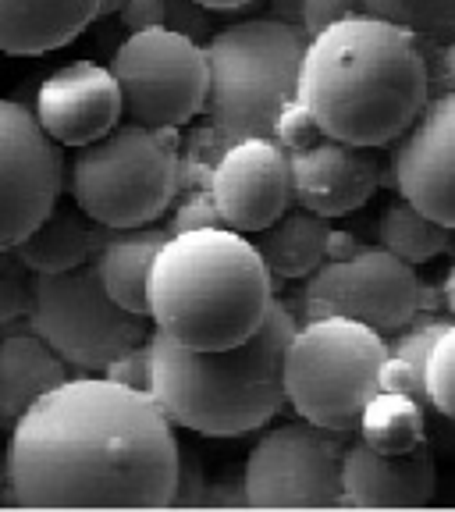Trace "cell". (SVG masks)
Segmentation results:
<instances>
[{
	"instance_id": "34",
	"label": "cell",
	"mask_w": 455,
	"mask_h": 512,
	"mask_svg": "<svg viewBox=\"0 0 455 512\" xmlns=\"http://www.w3.org/2000/svg\"><path fill=\"white\" fill-rule=\"evenodd\" d=\"M207 18L210 11L203 4H196V0H164V25L196 43L207 36Z\"/></svg>"
},
{
	"instance_id": "20",
	"label": "cell",
	"mask_w": 455,
	"mask_h": 512,
	"mask_svg": "<svg viewBox=\"0 0 455 512\" xmlns=\"http://www.w3.org/2000/svg\"><path fill=\"white\" fill-rule=\"evenodd\" d=\"M111 228L82 214L79 207H64L61 200L54 203L47 217H43L11 253L29 267L32 274H61L96 260L104 239Z\"/></svg>"
},
{
	"instance_id": "13",
	"label": "cell",
	"mask_w": 455,
	"mask_h": 512,
	"mask_svg": "<svg viewBox=\"0 0 455 512\" xmlns=\"http://www.w3.org/2000/svg\"><path fill=\"white\" fill-rule=\"evenodd\" d=\"M392 182L402 200L455 232V93L431 96L395 139Z\"/></svg>"
},
{
	"instance_id": "35",
	"label": "cell",
	"mask_w": 455,
	"mask_h": 512,
	"mask_svg": "<svg viewBox=\"0 0 455 512\" xmlns=\"http://www.w3.org/2000/svg\"><path fill=\"white\" fill-rule=\"evenodd\" d=\"M352 0H306L303 4V32L306 40L317 36L320 29H328V25L342 22V18L352 15Z\"/></svg>"
},
{
	"instance_id": "44",
	"label": "cell",
	"mask_w": 455,
	"mask_h": 512,
	"mask_svg": "<svg viewBox=\"0 0 455 512\" xmlns=\"http://www.w3.org/2000/svg\"><path fill=\"white\" fill-rule=\"evenodd\" d=\"M8 260H11V249H0V267L8 264Z\"/></svg>"
},
{
	"instance_id": "4",
	"label": "cell",
	"mask_w": 455,
	"mask_h": 512,
	"mask_svg": "<svg viewBox=\"0 0 455 512\" xmlns=\"http://www.w3.org/2000/svg\"><path fill=\"white\" fill-rule=\"evenodd\" d=\"M274 303V278L232 228L168 235L153 256L146 313L153 328L189 349H224L253 335Z\"/></svg>"
},
{
	"instance_id": "24",
	"label": "cell",
	"mask_w": 455,
	"mask_h": 512,
	"mask_svg": "<svg viewBox=\"0 0 455 512\" xmlns=\"http://www.w3.org/2000/svg\"><path fill=\"white\" fill-rule=\"evenodd\" d=\"M377 239L388 253H395L406 264L420 267L431 264L434 256H441L452 242V228L438 224L427 217L424 210H416L409 200H395L384 207L381 221H377Z\"/></svg>"
},
{
	"instance_id": "26",
	"label": "cell",
	"mask_w": 455,
	"mask_h": 512,
	"mask_svg": "<svg viewBox=\"0 0 455 512\" xmlns=\"http://www.w3.org/2000/svg\"><path fill=\"white\" fill-rule=\"evenodd\" d=\"M352 8L409 32L424 54L455 36V0H352Z\"/></svg>"
},
{
	"instance_id": "14",
	"label": "cell",
	"mask_w": 455,
	"mask_h": 512,
	"mask_svg": "<svg viewBox=\"0 0 455 512\" xmlns=\"http://www.w3.org/2000/svg\"><path fill=\"white\" fill-rule=\"evenodd\" d=\"M210 196L224 228L253 235L292 203L288 153L274 139H235L210 175Z\"/></svg>"
},
{
	"instance_id": "17",
	"label": "cell",
	"mask_w": 455,
	"mask_h": 512,
	"mask_svg": "<svg viewBox=\"0 0 455 512\" xmlns=\"http://www.w3.org/2000/svg\"><path fill=\"white\" fill-rule=\"evenodd\" d=\"M438 488V463L431 445L413 452H377L363 438L349 441L342 456L345 509H424Z\"/></svg>"
},
{
	"instance_id": "1",
	"label": "cell",
	"mask_w": 455,
	"mask_h": 512,
	"mask_svg": "<svg viewBox=\"0 0 455 512\" xmlns=\"http://www.w3.org/2000/svg\"><path fill=\"white\" fill-rule=\"evenodd\" d=\"M178 438L150 392L68 377L8 431L4 484L18 509H168Z\"/></svg>"
},
{
	"instance_id": "28",
	"label": "cell",
	"mask_w": 455,
	"mask_h": 512,
	"mask_svg": "<svg viewBox=\"0 0 455 512\" xmlns=\"http://www.w3.org/2000/svg\"><path fill=\"white\" fill-rule=\"evenodd\" d=\"M427 406L455 424V324H445L427 356Z\"/></svg>"
},
{
	"instance_id": "40",
	"label": "cell",
	"mask_w": 455,
	"mask_h": 512,
	"mask_svg": "<svg viewBox=\"0 0 455 512\" xmlns=\"http://www.w3.org/2000/svg\"><path fill=\"white\" fill-rule=\"evenodd\" d=\"M356 249H360V239H356V235L331 228L328 242H324V260H349V256L356 253Z\"/></svg>"
},
{
	"instance_id": "12",
	"label": "cell",
	"mask_w": 455,
	"mask_h": 512,
	"mask_svg": "<svg viewBox=\"0 0 455 512\" xmlns=\"http://www.w3.org/2000/svg\"><path fill=\"white\" fill-rule=\"evenodd\" d=\"M64 146L18 100H0V249H15L64 189Z\"/></svg>"
},
{
	"instance_id": "3",
	"label": "cell",
	"mask_w": 455,
	"mask_h": 512,
	"mask_svg": "<svg viewBox=\"0 0 455 512\" xmlns=\"http://www.w3.org/2000/svg\"><path fill=\"white\" fill-rule=\"evenodd\" d=\"M299 328L296 303L274 299L264 324L224 349H189L150 335V395L175 427L207 438L260 431L288 406L281 363Z\"/></svg>"
},
{
	"instance_id": "33",
	"label": "cell",
	"mask_w": 455,
	"mask_h": 512,
	"mask_svg": "<svg viewBox=\"0 0 455 512\" xmlns=\"http://www.w3.org/2000/svg\"><path fill=\"white\" fill-rule=\"evenodd\" d=\"M150 342V338H146ZM132 345V349H125L118 356V360H111L104 367V377H111V381L118 384H128V388H143V392H150V345Z\"/></svg>"
},
{
	"instance_id": "30",
	"label": "cell",
	"mask_w": 455,
	"mask_h": 512,
	"mask_svg": "<svg viewBox=\"0 0 455 512\" xmlns=\"http://www.w3.org/2000/svg\"><path fill=\"white\" fill-rule=\"evenodd\" d=\"M32 310V271L11 253V260L0 267V324L25 320Z\"/></svg>"
},
{
	"instance_id": "38",
	"label": "cell",
	"mask_w": 455,
	"mask_h": 512,
	"mask_svg": "<svg viewBox=\"0 0 455 512\" xmlns=\"http://www.w3.org/2000/svg\"><path fill=\"white\" fill-rule=\"evenodd\" d=\"M427 72H431V96L455 93V36L427 54Z\"/></svg>"
},
{
	"instance_id": "29",
	"label": "cell",
	"mask_w": 455,
	"mask_h": 512,
	"mask_svg": "<svg viewBox=\"0 0 455 512\" xmlns=\"http://www.w3.org/2000/svg\"><path fill=\"white\" fill-rule=\"evenodd\" d=\"M168 228L171 235H182V232H200V228H224L221 214L214 207V196L210 189H182L175 196V203L168 207Z\"/></svg>"
},
{
	"instance_id": "37",
	"label": "cell",
	"mask_w": 455,
	"mask_h": 512,
	"mask_svg": "<svg viewBox=\"0 0 455 512\" xmlns=\"http://www.w3.org/2000/svg\"><path fill=\"white\" fill-rule=\"evenodd\" d=\"M200 509H249L246 498V480L242 477H224V480H207Z\"/></svg>"
},
{
	"instance_id": "19",
	"label": "cell",
	"mask_w": 455,
	"mask_h": 512,
	"mask_svg": "<svg viewBox=\"0 0 455 512\" xmlns=\"http://www.w3.org/2000/svg\"><path fill=\"white\" fill-rule=\"evenodd\" d=\"M100 18V0H0V54L40 57L68 47Z\"/></svg>"
},
{
	"instance_id": "22",
	"label": "cell",
	"mask_w": 455,
	"mask_h": 512,
	"mask_svg": "<svg viewBox=\"0 0 455 512\" xmlns=\"http://www.w3.org/2000/svg\"><path fill=\"white\" fill-rule=\"evenodd\" d=\"M331 224L328 217L313 210H285L278 221L253 232V246L264 260L267 274L278 281H299L310 278L324 264V242H328Z\"/></svg>"
},
{
	"instance_id": "15",
	"label": "cell",
	"mask_w": 455,
	"mask_h": 512,
	"mask_svg": "<svg viewBox=\"0 0 455 512\" xmlns=\"http://www.w3.org/2000/svg\"><path fill=\"white\" fill-rule=\"evenodd\" d=\"M32 114L57 146L79 150L107 136L125 114V104L118 79L107 64L72 61L43 79Z\"/></svg>"
},
{
	"instance_id": "10",
	"label": "cell",
	"mask_w": 455,
	"mask_h": 512,
	"mask_svg": "<svg viewBox=\"0 0 455 512\" xmlns=\"http://www.w3.org/2000/svg\"><path fill=\"white\" fill-rule=\"evenodd\" d=\"M345 445V431H328L310 420L267 431L242 470L249 509H345Z\"/></svg>"
},
{
	"instance_id": "21",
	"label": "cell",
	"mask_w": 455,
	"mask_h": 512,
	"mask_svg": "<svg viewBox=\"0 0 455 512\" xmlns=\"http://www.w3.org/2000/svg\"><path fill=\"white\" fill-rule=\"evenodd\" d=\"M164 224H139V228H111L100 253H96V271L104 281L107 296L132 313H146V281H150L153 256L168 242Z\"/></svg>"
},
{
	"instance_id": "39",
	"label": "cell",
	"mask_w": 455,
	"mask_h": 512,
	"mask_svg": "<svg viewBox=\"0 0 455 512\" xmlns=\"http://www.w3.org/2000/svg\"><path fill=\"white\" fill-rule=\"evenodd\" d=\"M256 4H264V18H274V22L288 25V29L303 32V4L306 0H256Z\"/></svg>"
},
{
	"instance_id": "5",
	"label": "cell",
	"mask_w": 455,
	"mask_h": 512,
	"mask_svg": "<svg viewBox=\"0 0 455 512\" xmlns=\"http://www.w3.org/2000/svg\"><path fill=\"white\" fill-rule=\"evenodd\" d=\"M178 128L118 121L107 136L79 146L64 171L82 214L107 228L157 224L182 192Z\"/></svg>"
},
{
	"instance_id": "23",
	"label": "cell",
	"mask_w": 455,
	"mask_h": 512,
	"mask_svg": "<svg viewBox=\"0 0 455 512\" xmlns=\"http://www.w3.org/2000/svg\"><path fill=\"white\" fill-rule=\"evenodd\" d=\"M356 431L377 452H388V456L413 452L416 445L427 441V406L416 402L413 395L374 392L363 406Z\"/></svg>"
},
{
	"instance_id": "9",
	"label": "cell",
	"mask_w": 455,
	"mask_h": 512,
	"mask_svg": "<svg viewBox=\"0 0 455 512\" xmlns=\"http://www.w3.org/2000/svg\"><path fill=\"white\" fill-rule=\"evenodd\" d=\"M107 68L121 86L128 121L150 128H185L196 114H203L210 86L203 43L168 25L125 32Z\"/></svg>"
},
{
	"instance_id": "32",
	"label": "cell",
	"mask_w": 455,
	"mask_h": 512,
	"mask_svg": "<svg viewBox=\"0 0 455 512\" xmlns=\"http://www.w3.org/2000/svg\"><path fill=\"white\" fill-rule=\"evenodd\" d=\"M317 136H324V132H320L317 121L310 118V111H306L299 100H292V104L278 114V121H274V143L285 153L303 150V146L313 143Z\"/></svg>"
},
{
	"instance_id": "16",
	"label": "cell",
	"mask_w": 455,
	"mask_h": 512,
	"mask_svg": "<svg viewBox=\"0 0 455 512\" xmlns=\"http://www.w3.org/2000/svg\"><path fill=\"white\" fill-rule=\"evenodd\" d=\"M292 200L320 217H345L370 203L381 189V160L370 146L317 136L303 150L288 153Z\"/></svg>"
},
{
	"instance_id": "27",
	"label": "cell",
	"mask_w": 455,
	"mask_h": 512,
	"mask_svg": "<svg viewBox=\"0 0 455 512\" xmlns=\"http://www.w3.org/2000/svg\"><path fill=\"white\" fill-rule=\"evenodd\" d=\"M232 143L235 139L228 136L224 128H217L214 121L196 125L189 136H182V146H178V160H182V189H207L217 160L224 157V150H228Z\"/></svg>"
},
{
	"instance_id": "7",
	"label": "cell",
	"mask_w": 455,
	"mask_h": 512,
	"mask_svg": "<svg viewBox=\"0 0 455 512\" xmlns=\"http://www.w3.org/2000/svg\"><path fill=\"white\" fill-rule=\"evenodd\" d=\"M384 356V335L360 320H299L281 363L285 402L296 409L299 420L352 434L360 427L363 406L377 392V370Z\"/></svg>"
},
{
	"instance_id": "36",
	"label": "cell",
	"mask_w": 455,
	"mask_h": 512,
	"mask_svg": "<svg viewBox=\"0 0 455 512\" xmlns=\"http://www.w3.org/2000/svg\"><path fill=\"white\" fill-rule=\"evenodd\" d=\"M114 15L125 25V32L160 29L164 25V0H125Z\"/></svg>"
},
{
	"instance_id": "42",
	"label": "cell",
	"mask_w": 455,
	"mask_h": 512,
	"mask_svg": "<svg viewBox=\"0 0 455 512\" xmlns=\"http://www.w3.org/2000/svg\"><path fill=\"white\" fill-rule=\"evenodd\" d=\"M441 292H445V306H448V313L455 317V264H452V271H448V278H445V285H441Z\"/></svg>"
},
{
	"instance_id": "18",
	"label": "cell",
	"mask_w": 455,
	"mask_h": 512,
	"mask_svg": "<svg viewBox=\"0 0 455 512\" xmlns=\"http://www.w3.org/2000/svg\"><path fill=\"white\" fill-rule=\"evenodd\" d=\"M68 377L72 367L36 335L29 317L0 324V431L8 434L32 402Z\"/></svg>"
},
{
	"instance_id": "25",
	"label": "cell",
	"mask_w": 455,
	"mask_h": 512,
	"mask_svg": "<svg viewBox=\"0 0 455 512\" xmlns=\"http://www.w3.org/2000/svg\"><path fill=\"white\" fill-rule=\"evenodd\" d=\"M445 331V320H427V324H409L399 331V342L388 345L381 370H377V392L413 395L427 406V356H431L434 338Z\"/></svg>"
},
{
	"instance_id": "43",
	"label": "cell",
	"mask_w": 455,
	"mask_h": 512,
	"mask_svg": "<svg viewBox=\"0 0 455 512\" xmlns=\"http://www.w3.org/2000/svg\"><path fill=\"white\" fill-rule=\"evenodd\" d=\"M121 4H125V0H100V15H114Z\"/></svg>"
},
{
	"instance_id": "2",
	"label": "cell",
	"mask_w": 455,
	"mask_h": 512,
	"mask_svg": "<svg viewBox=\"0 0 455 512\" xmlns=\"http://www.w3.org/2000/svg\"><path fill=\"white\" fill-rule=\"evenodd\" d=\"M296 100L324 136L388 146L431 100L427 54L409 32L352 11L306 40Z\"/></svg>"
},
{
	"instance_id": "11",
	"label": "cell",
	"mask_w": 455,
	"mask_h": 512,
	"mask_svg": "<svg viewBox=\"0 0 455 512\" xmlns=\"http://www.w3.org/2000/svg\"><path fill=\"white\" fill-rule=\"evenodd\" d=\"M420 281L413 264L377 242L363 246L349 260H324L306 281L299 296V320L313 317H349L384 338L399 335L420 317Z\"/></svg>"
},
{
	"instance_id": "41",
	"label": "cell",
	"mask_w": 455,
	"mask_h": 512,
	"mask_svg": "<svg viewBox=\"0 0 455 512\" xmlns=\"http://www.w3.org/2000/svg\"><path fill=\"white\" fill-rule=\"evenodd\" d=\"M196 4H203L207 11H239V8L256 4V0H196Z\"/></svg>"
},
{
	"instance_id": "31",
	"label": "cell",
	"mask_w": 455,
	"mask_h": 512,
	"mask_svg": "<svg viewBox=\"0 0 455 512\" xmlns=\"http://www.w3.org/2000/svg\"><path fill=\"white\" fill-rule=\"evenodd\" d=\"M207 477H203L200 452L192 445H178V470H175V491H171L168 509H200Z\"/></svg>"
},
{
	"instance_id": "6",
	"label": "cell",
	"mask_w": 455,
	"mask_h": 512,
	"mask_svg": "<svg viewBox=\"0 0 455 512\" xmlns=\"http://www.w3.org/2000/svg\"><path fill=\"white\" fill-rule=\"evenodd\" d=\"M210 68L207 118L232 139H274V121L296 100L306 36L274 18H246L203 43Z\"/></svg>"
},
{
	"instance_id": "8",
	"label": "cell",
	"mask_w": 455,
	"mask_h": 512,
	"mask_svg": "<svg viewBox=\"0 0 455 512\" xmlns=\"http://www.w3.org/2000/svg\"><path fill=\"white\" fill-rule=\"evenodd\" d=\"M29 324L82 374H104L121 352L150 338V317L114 303L93 260L61 274H32Z\"/></svg>"
}]
</instances>
